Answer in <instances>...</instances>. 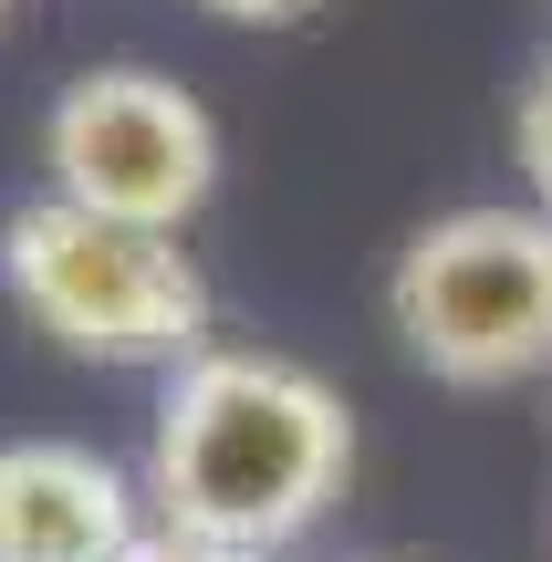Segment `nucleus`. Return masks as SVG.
<instances>
[{"mask_svg":"<svg viewBox=\"0 0 552 562\" xmlns=\"http://www.w3.org/2000/svg\"><path fill=\"white\" fill-rule=\"evenodd\" d=\"M219 188V115L157 63H94L42 115V199L125 229H188Z\"/></svg>","mask_w":552,"mask_h":562,"instance_id":"20e7f679","label":"nucleus"},{"mask_svg":"<svg viewBox=\"0 0 552 562\" xmlns=\"http://www.w3.org/2000/svg\"><path fill=\"white\" fill-rule=\"evenodd\" d=\"M0 292L74 364L178 375L188 355H209V271L178 250V229H125L94 209L32 199L0 220Z\"/></svg>","mask_w":552,"mask_h":562,"instance_id":"f03ea898","label":"nucleus"},{"mask_svg":"<svg viewBox=\"0 0 552 562\" xmlns=\"http://www.w3.org/2000/svg\"><path fill=\"white\" fill-rule=\"evenodd\" d=\"M125 562H261V552H219V542H188V531H146Z\"/></svg>","mask_w":552,"mask_h":562,"instance_id":"6e6552de","label":"nucleus"},{"mask_svg":"<svg viewBox=\"0 0 552 562\" xmlns=\"http://www.w3.org/2000/svg\"><path fill=\"white\" fill-rule=\"evenodd\" d=\"M0 21H11V0H0Z\"/></svg>","mask_w":552,"mask_h":562,"instance_id":"1a4fd4ad","label":"nucleus"},{"mask_svg":"<svg viewBox=\"0 0 552 562\" xmlns=\"http://www.w3.org/2000/svg\"><path fill=\"white\" fill-rule=\"evenodd\" d=\"M219 21H250V32H292V21H313L324 0H209Z\"/></svg>","mask_w":552,"mask_h":562,"instance_id":"0eeeda50","label":"nucleus"},{"mask_svg":"<svg viewBox=\"0 0 552 562\" xmlns=\"http://www.w3.org/2000/svg\"><path fill=\"white\" fill-rule=\"evenodd\" d=\"M386 334L459 396L552 375V220L532 199L438 209L386 261Z\"/></svg>","mask_w":552,"mask_h":562,"instance_id":"7ed1b4c3","label":"nucleus"},{"mask_svg":"<svg viewBox=\"0 0 552 562\" xmlns=\"http://www.w3.org/2000/svg\"><path fill=\"white\" fill-rule=\"evenodd\" d=\"M511 167H521V188H532V209L552 220V53L511 83Z\"/></svg>","mask_w":552,"mask_h":562,"instance_id":"423d86ee","label":"nucleus"},{"mask_svg":"<svg viewBox=\"0 0 552 562\" xmlns=\"http://www.w3.org/2000/svg\"><path fill=\"white\" fill-rule=\"evenodd\" d=\"M146 510L157 531L219 552H292L354 480V406L271 344H209L157 385L146 417Z\"/></svg>","mask_w":552,"mask_h":562,"instance_id":"f257e3e1","label":"nucleus"},{"mask_svg":"<svg viewBox=\"0 0 552 562\" xmlns=\"http://www.w3.org/2000/svg\"><path fill=\"white\" fill-rule=\"evenodd\" d=\"M375 562H386V552H375Z\"/></svg>","mask_w":552,"mask_h":562,"instance_id":"9d476101","label":"nucleus"},{"mask_svg":"<svg viewBox=\"0 0 552 562\" xmlns=\"http://www.w3.org/2000/svg\"><path fill=\"white\" fill-rule=\"evenodd\" d=\"M157 531L146 480L83 438H0V562H125Z\"/></svg>","mask_w":552,"mask_h":562,"instance_id":"39448f33","label":"nucleus"}]
</instances>
